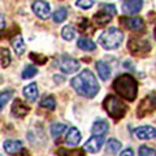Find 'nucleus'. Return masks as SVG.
<instances>
[{"instance_id": "f257e3e1", "label": "nucleus", "mask_w": 156, "mask_h": 156, "mask_svg": "<svg viewBox=\"0 0 156 156\" xmlns=\"http://www.w3.org/2000/svg\"><path fill=\"white\" fill-rule=\"evenodd\" d=\"M72 86L78 94L85 98H94L99 92V83H98L95 76L89 69L82 70L77 77L72 80Z\"/></svg>"}, {"instance_id": "f03ea898", "label": "nucleus", "mask_w": 156, "mask_h": 156, "mask_svg": "<svg viewBox=\"0 0 156 156\" xmlns=\"http://www.w3.org/2000/svg\"><path fill=\"white\" fill-rule=\"evenodd\" d=\"M113 89L122 99L129 101L135 100L136 94H138V83L130 74H121L113 81Z\"/></svg>"}, {"instance_id": "7ed1b4c3", "label": "nucleus", "mask_w": 156, "mask_h": 156, "mask_svg": "<svg viewBox=\"0 0 156 156\" xmlns=\"http://www.w3.org/2000/svg\"><path fill=\"white\" fill-rule=\"evenodd\" d=\"M124 41V33L119 27H108L99 35V43L105 50H116Z\"/></svg>"}, {"instance_id": "20e7f679", "label": "nucleus", "mask_w": 156, "mask_h": 156, "mask_svg": "<svg viewBox=\"0 0 156 156\" xmlns=\"http://www.w3.org/2000/svg\"><path fill=\"white\" fill-rule=\"evenodd\" d=\"M103 107L107 111V113L109 115V117H112L113 120L122 119L126 115V111H128L126 104L115 95H107L103 101Z\"/></svg>"}, {"instance_id": "39448f33", "label": "nucleus", "mask_w": 156, "mask_h": 156, "mask_svg": "<svg viewBox=\"0 0 156 156\" xmlns=\"http://www.w3.org/2000/svg\"><path fill=\"white\" fill-rule=\"evenodd\" d=\"M128 48L131 55L134 56H144L151 51V44L148 41L143 38L133 37L128 43Z\"/></svg>"}, {"instance_id": "423d86ee", "label": "nucleus", "mask_w": 156, "mask_h": 156, "mask_svg": "<svg viewBox=\"0 0 156 156\" xmlns=\"http://www.w3.org/2000/svg\"><path fill=\"white\" fill-rule=\"evenodd\" d=\"M156 111V92H152L147 96H144L140 103L138 104V109H136V116L139 119L148 116L150 113Z\"/></svg>"}, {"instance_id": "0eeeda50", "label": "nucleus", "mask_w": 156, "mask_h": 156, "mask_svg": "<svg viewBox=\"0 0 156 156\" xmlns=\"http://www.w3.org/2000/svg\"><path fill=\"white\" fill-rule=\"evenodd\" d=\"M57 65H58V68H60L61 72L66 73V74H70V73H74V72L78 70L80 62H78V60H76V58H73L70 56L62 55L61 57H58Z\"/></svg>"}, {"instance_id": "6e6552de", "label": "nucleus", "mask_w": 156, "mask_h": 156, "mask_svg": "<svg viewBox=\"0 0 156 156\" xmlns=\"http://www.w3.org/2000/svg\"><path fill=\"white\" fill-rule=\"evenodd\" d=\"M120 23L131 31H144V21L140 17H120Z\"/></svg>"}, {"instance_id": "1a4fd4ad", "label": "nucleus", "mask_w": 156, "mask_h": 156, "mask_svg": "<svg viewBox=\"0 0 156 156\" xmlns=\"http://www.w3.org/2000/svg\"><path fill=\"white\" fill-rule=\"evenodd\" d=\"M31 8H33V12L42 20L48 18L51 14V5L47 2H44V0H37V2H34Z\"/></svg>"}, {"instance_id": "9d476101", "label": "nucleus", "mask_w": 156, "mask_h": 156, "mask_svg": "<svg viewBox=\"0 0 156 156\" xmlns=\"http://www.w3.org/2000/svg\"><path fill=\"white\" fill-rule=\"evenodd\" d=\"M103 144H104V136L103 135H92L91 138L83 144V150L89 151L91 154H95L101 148Z\"/></svg>"}, {"instance_id": "9b49d317", "label": "nucleus", "mask_w": 156, "mask_h": 156, "mask_svg": "<svg viewBox=\"0 0 156 156\" xmlns=\"http://www.w3.org/2000/svg\"><path fill=\"white\" fill-rule=\"evenodd\" d=\"M143 7L142 0H124L122 2V12L125 14H135Z\"/></svg>"}, {"instance_id": "f8f14e48", "label": "nucleus", "mask_w": 156, "mask_h": 156, "mask_svg": "<svg viewBox=\"0 0 156 156\" xmlns=\"http://www.w3.org/2000/svg\"><path fill=\"white\" fill-rule=\"evenodd\" d=\"M30 108H29V105H26L21 99H16L13 101L12 104V115L14 117H17V119H22V117H25Z\"/></svg>"}, {"instance_id": "ddd939ff", "label": "nucleus", "mask_w": 156, "mask_h": 156, "mask_svg": "<svg viewBox=\"0 0 156 156\" xmlns=\"http://www.w3.org/2000/svg\"><path fill=\"white\" fill-rule=\"evenodd\" d=\"M135 135H136V138H139V139L155 138V136H156V129L152 128V126H148V125L140 126V128L135 129Z\"/></svg>"}, {"instance_id": "4468645a", "label": "nucleus", "mask_w": 156, "mask_h": 156, "mask_svg": "<svg viewBox=\"0 0 156 156\" xmlns=\"http://www.w3.org/2000/svg\"><path fill=\"white\" fill-rule=\"evenodd\" d=\"M109 129V124L105 120H98L94 122L91 128V131L94 135H104Z\"/></svg>"}, {"instance_id": "2eb2a0df", "label": "nucleus", "mask_w": 156, "mask_h": 156, "mask_svg": "<svg viewBox=\"0 0 156 156\" xmlns=\"http://www.w3.org/2000/svg\"><path fill=\"white\" fill-rule=\"evenodd\" d=\"M81 140V133L77 128H70L65 136V142L69 146H77Z\"/></svg>"}, {"instance_id": "dca6fc26", "label": "nucleus", "mask_w": 156, "mask_h": 156, "mask_svg": "<svg viewBox=\"0 0 156 156\" xmlns=\"http://www.w3.org/2000/svg\"><path fill=\"white\" fill-rule=\"evenodd\" d=\"M112 16H113V14H111L109 12H107V11H104V9H101V11L95 13L94 21L99 26H105L107 23H109V21L112 20Z\"/></svg>"}, {"instance_id": "f3484780", "label": "nucleus", "mask_w": 156, "mask_h": 156, "mask_svg": "<svg viewBox=\"0 0 156 156\" xmlns=\"http://www.w3.org/2000/svg\"><path fill=\"white\" fill-rule=\"evenodd\" d=\"M11 44L13 47L14 52H16V55L21 56L23 52H25V42H23V39L21 35H14L12 39H11Z\"/></svg>"}, {"instance_id": "a211bd4d", "label": "nucleus", "mask_w": 156, "mask_h": 156, "mask_svg": "<svg viewBox=\"0 0 156 156\" xmlns=\"http://www.w3.org/2000/svg\"><path fill=\"white\" fill-rule=\"evenodd\" d=\"M22 94L26 99H29L30 101H34L38 98V86H37V83L33 82V83L25 86L23 90H22Z\"/></svg>"}, {"instance_id": "6ab92c4d", "label": "nucleus", "mask_w": 156, "mask_h": 156, "mask_svg": "<svg viewBox=\"0 0 156 156\" xmlns=\"http://www.w3.org/2000/svg\"><path fill=\"white\" fill-rule=\"evenodd\" d=\"M96 70L98 74L103 81H107L111 76V68L105 61H98L96 62Z\"/></svg>"}, {"instance_id": "aec40b11", "label": "nucleus", "mask_w": 156, "mask_h": 156, "mask_svg": "<svg viewBox=\"0 0 156 156\" xmlns=\"http://www.w3.org/2000/svg\"><path fill=\"white\" fill-rule=\"evenodd\" d=\"M4 150L8 154H12V155L18 154L22 150V142H20V140H7L4 143Z\"/></svg>"}, {"instance_id": "412c9836", "label": "nucleus", "mask_w": 156, "mask_h": 156, "mask_svg": "<svg viewBox=\"0 0 156 156\" xmlns=\"http://www.w3.org/2000/svg\"><path fill=\"white\" fill-rule=\"evenodd\" d=\"M77 46L81 48L82 51H94L95 50V43L91 39L86 38V37H81L77 42Z\"/></svg>"}, {"instance_id": "4be33fe9", "label": "nucleus", "mask_w": 156, "mask_h": 156, "mask_svg": "<svg viewBox=\"0 0 156 156\" xmlns=\"http://www.w3.org/2000/svg\"><path fill=\"white\" fill-rule=\"evenodd\" d=\"M56 154L57 156H85V150L83 148H73V150L58 148Z\"/></svg>"}, {"instance_id": "5701e85b", "label": "nucleus", "mask_w": 156, "mask_h": 156, "mask_svg": "<svg viewBox=\"0 0 156 156\" xmlns=\"http://www.w3.org/2000/svg\"><path fill=\"white\" fill-rule=\"evenodd\" d=\"M121 146L122 144H121L120 140L111 138L108 142H107V151H108V154H111V155H116L121 150Z\"/></svg>"}, {"instance_id": "b1692460", "label": "nucleus", "mask_w": 156, "mask_h": 156, "mask_svg": "<svg viewBox=\"0 0 156 156\" xmlns=\"http://www.w3.org/2000/svg\"><path fill=\"white\" fill-rule=\"evenodd\" d=\"M39 105L43 107V108H47L50 111H53L56 108V101H55V98L53 96H44L43 99L41 100Z\"/></svg>"}, {"instance_id": "393cba45", "label": "nucleus", "mask_w": 156, "mask_h": 156, "mask_svg": "<svg viewBox=\"0 0 156 156\" xmlns=\"http://www.w3.org/2000/svg\"><path fill=\"white\" fill-rule=\"evenodd\" d=\"M66 17H68V11L65 8H58L57 11H55V13L52 14V20L56 23H60L62 21H65Z\"/></svg>"}, {"instance_id": "a878e982", "label": "nucleus", "mask_w": 156, "mask_h": 156, "mask_svg": "<svg viewBox=\"0 0 156 156\" xmlns=\"http://www.w3.org/2000/svg\"><path fill=\"white\" fill-rule=\"evenodd\" d=\"M61 35H62V38H64L65 41H72V39L76 37V30H74V27L70 26V25L64 26V29L61 30Z\"/></svg>"}, {"instance_id": "bb28decb", "label": "nucleus", "mask_w": 156, "mask_h": 156, "mask_svg": "<svg viewBox=\"0 0 156 156\" xmlns=\"http://www.w3.org/2000/svg\"><path fill=\"white\" fill-rule=\"evenodd\" d=\"M65 129H66V126L64 124H53L51 126V134H52L53 138H58Z\"/></svg>"}, {"instance_id": "cd10ccee", "label": "nucleus", "mask_w": 156, "mask_h": 156, "mask_svg": "<svg viewBox=\"0 0 156 156\" xmlns=\"http://www.w3.org/2000/svg\"><path fill=\"white\" fill-rule=\"evenodd\" d=\"M0 53H2V66L7 68L9 64H11V55H9V51L5 47L0 48Z\"/></svg>"}, {"instance_id": "c85d7f7f", "label": "nucleus", "mask_w": 156, "mask_h": 156, "mask_svg": "<svg viewBox=\"0 0 156 156\" xmlns=\"http://www.w3.org/2000/svg\"><path fill=\"white\" fill-rule=\"evenodd\" d=\"M13 96V91L8 90V91H3L2 92V96H0V108H4L5 107V104L8 103V100L11 99V98Z\"/></svg>"}, {"instance_id": "c756f323", "label": "nucleus", "mask_w": 156, "mask_h": 156, "mask_svg": "<svg viewBox=\"0 0 156 156\" xmlns=\"http://www.w3.org/2000/svg\"><path fill=\"white\" fill-rule=\"evenodd\" d=\"M38 73V69L35 66H33V65H27L25 69H23V72H22V78H31V77H34Z\"/></svg>"}, {"instance_id": "7c9ffc66", "label": "nucleus", "mask_w": 156, "mask_h": 156, "mask_svg": "<svg viewBox=\"0 0 156 156\" xmlns=\"http://www.w3.org/2000/svg\"><path fill=\"white\" fill-rule=\"evenodd\" d=\"M139 156H156V151L148 146H140L139 148Z\"/></svg>"}, {"instance_id": "2f4dec72", "label": "nucleus", "mask_w": 156, "mask_h": 156, "mask_svg": "<svg viewBox=\"0 0 156 156\" xmlns=\"http://www.w3.org/2000/svg\"><path fill=\"white\" fill-rule=\"evenodd\" d=\"M94 3H95V0H77L76 5L82 8V9H90L92 5H94Z\"/></svg>"}, {"instance_id": "473e14b6", "label": "nucleus", "mask_w": 156, "mask_h": 156, "mask_svg": "<svg viewBox=\"0 0 156 156\" xmlns=\"http://www.w3.org/2000/svg\"><path fill=\"white\" fill-rule=\"evenodd\" d=\"M30 58L33 61H35L37 64H46V61H47V57L46 56H43V55H39V53H35V52H31L30 53Z\"/></svg>"}, {"instance_id": "72a5a7b5", "label": "nucleus", "mask_w": 156, "mask_h": 156, "mask_svg": "<svg viewBox=\"0 0 156 156\" xmlns=\"http://www.w3.org/2000/svg\"><path fill=\"white\" fill-rule=\"evenodd\" d=\"M101 9H104V11L109 12L111 14H116V8L112 5V4H101Z\"/></svg>"}, {"instance_id": "f704fd0d", "label": "nucleus", "mask_w": 156, "mask_h": 156, "mask_svg": "<svg viewBox=\"0 0 156 156\" xmlns=\"http://www.w3.org/2000/svg\"><path fill=\"white\" fill-rule=\"evenodd\" d=\"M120 156H134V152H133V150H131V148H126L125 151L121 152Z\"/></svg>"}, {"instance_id": "c9c22d12", "label": "nucleus", "mask_w": 156, "mask_h": 156, "mask_svg": "<svg viewBox=\"0 0 156 156\" xmlns=\"http://www.w3.org/2000/svg\"><path fill=\"white\" fill-rule=\"evenodd\" d=\"M16 156H30V155H29V152H27V150H21V151H20V152L18 154H16Z\"/></svg>"}, {"instance_id": "e433bc0d", "label": "nucleus", "mask_w": 156, "mask_h": 156, "mask_svg": "<svg viewBox=\"0 0 156 156\" xmlns=\"http://www.w3.org/2000/svg\"><path fill=\"white\" fill-rule=\"evenodd\" d=\"M3 29H4V17L2 16V30H3Z\"/></svg>"}, {"instance_id": "4c0bfd02", "label": "nucleus", "mask_w": 156, "mask_h": 156, "mask_svg": "<svg viewBox=\"0 0 156 156\" xmlns=\"http://www.w3.org/2000/svg\"><path fill=\"white\" fill-rule=\"evenodd\" d=\"M155 37H156V29H155Z\"/></svg>"}]
</instances>
